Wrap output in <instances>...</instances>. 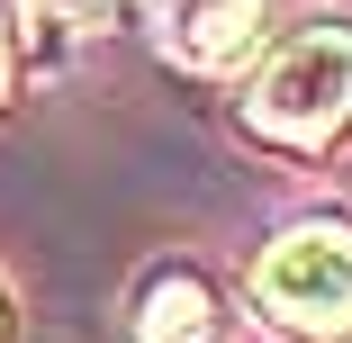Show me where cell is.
Here are the masks:
<instances>
[{
	"mask_svg": "<svg viewBox=\"0 0 352 343\" xmlns=\"http://www.w3.org/2000/svg\"><path fill=\"white\" fill-rule=\"evenodd\" d=\"M244 118H253V135H271V145H325V135L352 118V19H316L298 36H280L271 63L253 73Z\"/></svg>",
	"mask_w": 352,
	"mask_h": 343,
	"instance_id": "1",
	"label": "cell"
},
{
	"mask_svg": "<svg viewBox=\"0 0 352 343\" xmlns=\"http://www.w3.org/2000/svg\"><path fill=\"white\" fill-rule=\"evenodd\" d=\"M253 298L289 334H343L352 325V226L307 217L289 235H271V253L253 262Z\"/></svg>",
	"mask_w": 352,
	"mask_h": 343,
	"instance_id": "2",
	"label": "cell"
},
{
	"mask_svg": "<svg viewBox=\"0 0 352 343\" xmlns=\"http://www.w3.org/2000/svg\"><path fill=\"white\" fill-rule=\"evenodd\" d=\"M154 36L190 73H226V63H244L262 45V0H163Z\"/></svg>",
	"mask_w": 352,
	"mask_h": 343,
	"instance_id": "3",
	"label": "cell"
},
{
	"mask_svg": "<svg viewBox=\"0 0 352 343\" xmlns=\"http://www.w3.org/2000/svg\"><path fill=\"white\" fill-rule=\"evenodd\" d=\"M135 343H217V298L199 271H154L135 298Z\"/></svg>",
	"mask_w": 352,
	"mask_h": 343,
	"instance_id": "4",
	"label": "cell"
},
{
	"mask_svg": "<svg viewBox=\"0 0 352 343\" xmlns=\"http://www.w3.org/2000/svg\"><path fill=\"white\" fill-rule=\"evenodd\" d=\"M36 10H45V19H63V27H109L126 0H36Z\"/></svg>",
	"mask_w": 352,
	"mask_h": 343,
	"instance_id": "5",
	"label": "cell"
},
{
	"mask_svg": "<svg viewBox=\"0 0 352 343\" xmlns=\"http://www.w3.org/2000/svg\"><path fill=\"white\" fill-rule=\"evenodd\" d=\"M0 91H10V27H0Z\"/></svg>",
	"mask_w": 352,
	"mask_h": 343,
	"instance_id": "6",
	"label": "cell"
},
{
	"mask_svg": "<svg viewBox=\"0 0 352 343\" xmlns=\"http://www.w3.org/2000/svg\"><path fill=\"white\" fill-rule=\"evenodd\" d=\"M0 334H10V307H0Z\"/></svg>",
	"mask_w": 352,
	"mask_h": 343,
	"instance_id": "7",
	"label": "cell"
}]
</instances>
